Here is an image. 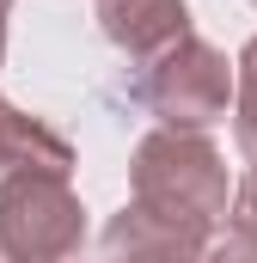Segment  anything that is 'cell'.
I'll return each instance as SVG.
<instances>
[{
    "instance_id": "9c48e42d",
    "label": "cell",
    "mask_w": 257,
    "mask_h": 263,
    "mask_svg": "<svg viewBox=\"0 0 257 263\" xmlns=\"http://www.w3.org/2000/svg\"><path fill=\"white\" fill-rule=\"evenodd\" d=\"M0 62H6V25H0Z\"/></svg>"
},
{
    "instance_id": "3957f363",
    "label": "cell",
    "mask_w": 257,
    "mask_h": 263,
    "mask_svg": "<svg viewBox=\"0 0 257 263\" xmlns=\"http://www.w3.org/2000/svg\"><path fill=\"white\" fill-rule=\"evenodd\" d=\"M86 239V208L67 190V172H6L0 184V251L6 257H67Z\"/></svg>"
},
{
    "instance_id": "8992f818",
    "label": "cell",
    "mask_w": 257,
    "mask_h": 263,
    "mask_svg": "<svg viewBox=\"0 0 257 263\" xmlns=\"http://www.w3.org/2000/svg\"><path fill=\"white\" fill-rule=\"evenodd\" d=\"M25 165H37V172H67V165H74V147H67V135H56L43 117H25V110H12V104L0 98V172H25Z\"/></svg>"
},
{
    "instance_id": "7a4b0ae2",
    "label": "cell",
    "mask_w": 257,
    "mask_h": 263,
    "mask_svg": "<svg viewBox=\"0 0 257 263\" xmlns=\"http://www.w3.org/2000/svg\"><path fill=\"white\" fill-rule=\"evenodd\" d=\"M233 80H239V67H227V55L214 43H202V37L184 31L178 43H166L159 55H147L135 92H141V104L159 123H172V129H208V123L227 117Z\"/></svg>"
},
{
    "instance_id": "6da1fadb",
    "label": "cell",
    "mask_w": 257,
    "mask_h": 263,
    "mask_svg": "<svg viewBox=\"0 0 257 263\" xmlns=\"http://www.w3.org/2000/svg\"><path fill=\"white\" fill-rule=\"evenodd\" d=\"M128 184H135V202L190 227L208 239V227L227 220L233 208V184H227V159L221 147L208 141L202 129H159L135 147V165H128Z\"/></svg>"
},
{
    "instance_id": "30bf717a",
    "label": "cell",
    "mask_w": 257,
    "mask_h": 263,
    "mask_svg": "<svg viewBox=\"0 0 257 263\" xmlns=\"http://www.w3.org/2000/svg\"><path fill=\"white\" fill-rule=\"evenodd\" d=\"M6 6H12V0H0V18H6Z\"/></svg>"
},
{
    "instance_id": "ba28073f",
    "label": "cell",
    "mask_w": 257,
    "mask_h": 263,
    "mask_svg": "<svg viewBox=\"0 0 257 263\" xmlns=\"http://www.w3.org/2000/svg\"><path fill=\"white\" fill-rule=\"evenodd\" d=\"M239 80H233V135H239V153L257 165V37L239 49Z\"/></svg>"
},
{
    "instance_id": "52a82bcc",
    "label": "cell",
    "mask_w": 257,
    "mask_h": 263,
    "mask_svg": "<svg viewBox=\"0 0 257 263\" xmlns=\"http://www.w3.org/2000/svg\"><path fill=\"white\" fill-rule=\"evenodd\" d=\"M202 257H257V165L239 178L233 208H227V227H221V239H208Z\"/></svg>"
},
{
    "instance_id": "5b68a950",
    "label": "cell",
    "mask_w": 257,
    "mask_h": 263,
    "mask_svg": "<svg viewBox=\"0 0 257 263\" xmlns=\"http://www.w3.org/2000/svg\"><path fill=\"white\" fill-rule=\"evenodd\" d=\"M104 251H141V257H202L208 251V239L190 233V227H178V220H166V214H153V208H141V202H128L123 214L111 220V233H104Z\"/></svg>"
},
{
    "instance_id": "277c9868",
    "label": "cell",
    "mask_w": 257,
    "mask_h": 263,
    "mask_svg": "<svg viewBox=\"0 0 257 263\" xmlns=\"http://www.w3.org/2000/svg\"><path fill=\"white\" fill-rule=\"evenodd\" d=\"M98 31L135 62H147L190 31V6L184 0H98Z\"/></svg>"
}]
</instances>
